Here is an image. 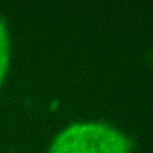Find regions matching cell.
<instances>
[{
  "label": "cell",
  "mask_w": 153,
  "mask_h": 153,
  "mask_svg": "<svg viewBox=\"0 0 153 153\" xmlns=\"http://www.w3.org/2000/svg\"><path fill=\"white\" fill-rule=\"evenodd\" d=\"M131 144L120 130L100 123H77L55 138L48 153H130Z\"/></svg>",
  "instance_id": "obj_1"
},
{
  "label": "cell",
  "mask_w": 153,
  "mask_h": 153,
  "mask_svg": "<svg viewBox=\"0 0 153 153\" xmlns=\"http://www.w3.org/2000/svg\"><path fill=\"white\" fill-rule=\"evenodd\" d=\"M10 58V41L6 27L0 23V86L6 74Z\"/></svg>",
  "instance_id": "obj_2"
}]
</instances>
